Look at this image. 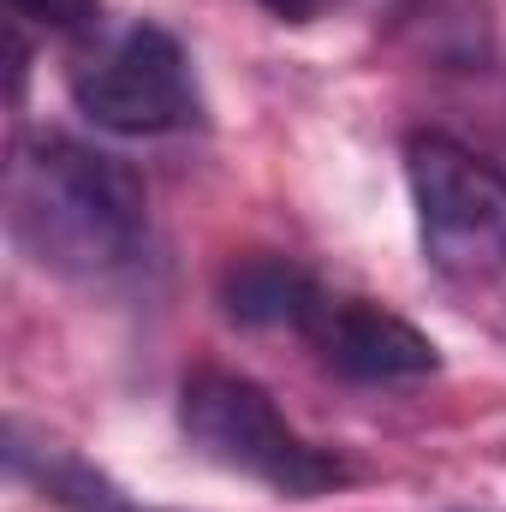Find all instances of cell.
I'll list each match as a JSON object with an SVG mask.
<instances>
[{"instance_id":"6da1fadb","label":"cell","mask_w":506,"mask_h":512,"mask_svg":"<svg viewBox=\"0 0 506 512\" xmlns=\"http://www.w3.org/2000/svg\"><path fill=\"white\" fill-rule=\"evenodd\" d=\"M6 227L12 245L48 274L96 280L143 251L149 203L126 161L42 131L12 149L6 167Z\"/></svg>"},{"instance_id":"7a4b0ae2","label":"cell","mask_w":506,"mask_h":512,"mask_svg":"<svg viewBox=\"0 0 506 512\" xmlns=\"http://www.w3.org/2000/svg\"><path fill=\"white\" fill-rule=\"evenodd\" d=\"M179 429L203 459L239 471L286 501H310L346 483V465L286 423V411L239 370H191L179 387Z\"/></svg>"},{"instance_id":"3957f363","label":"cell","mask_w":506,"mask_h":512,"mask_svg":"<svg viewBox=\"0 0 506 512\" xmlns=\"http://www.w3.org/2000/svg\"><path fill=\"white\" fill-rule=\"evenodd\" d=\"M405 185L417 203V239L435 274L489 286L506 274V167L447 131L405 143Z\"/></svg>"},{"instance_id":"277c9868","label":"cell","mask_w":506,"mask_h":512,"mask_svg":"<svg viewBox=\"0 0 506 512\" xmlns=\"http://www.w3.org/2000/svg\"><path fill=\"white\" fill-rule=\"evenodd\" d=\"M72 102L84 120L120 137H167L203 120L185 48L161 24H131L72 72Z\"/></svg>"},{"instance_id":"5b68a950","label":"cell","mask_w":506,"mask_h":512,"mask_svg":"<svg viewBox=\"0 0 506 512\" xmlns=\"http://www.w3.org/2000/svg\"><path fill=\"white\" fill-rule=\"evenodd\" d=\"M316 358L352 382H417L435 376V340L423 328H411L405 316L381 310L370 298H334L322 292V304L310 310V322L298 328Z\"/></svg>"},{"instance_id":"8992f818","label":"cell","mask_w":506,"mask_h":512,"mask_svg":"<svg viewBox=\"0 0 506 512\" xmlns=\"http://www.w3.org/2000/svg\"><path fill=\"white\" fill-rule=\"evenodd\" d=\"M221 304L245 328H304L322 304V286L286 256H245L221 274Z\"/></svg>"},{"instance_id":"52a82bcc","label":"cell","mask_w":506,"mask_h":512,"mask_svg":"<svg viewBox=\"0 0 506 512\" xmlns=\"http://www.w3.org/2000/svg\"><path fill=\"white\" fill-rule=\"evenodd\" d=\"M6 459H12V477L48 489L54 501H72V507H114V489H108L90 465H78L66 447H48V441L30 447V441H24V423H12V435H6Z\"/></svg>"},{"instance_id":"ba28073f","label":"cell","mask_w":506,"mask_h":512,"mask_svg":"<svg viewBox=\"0 0 506 512\" xmlns=\"http://www.w3.org/2000/svg\"><path fill=\"white\" fill-rule=\"evenodd\" d=\"M12 12L48 36H90L102 24V0H12Z\"/></svg>"},{"instance_id":"9c48e42d","label":"cell","mask_w":506,"mask_h":512,"mask_svg":"<svg viewBox=\"0 0 506 512\" xmlns=\"http://www.w3.org/2000/svg\"><path fill=\"white\" fill-rule=\"evenodd\" d=\"M256 6H268V12L286 18V24H310V18H322L328 6H340V0H256Z\"/></svg>"}]
</instances>
